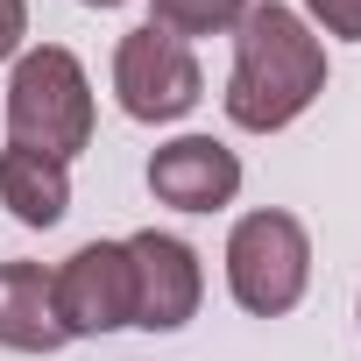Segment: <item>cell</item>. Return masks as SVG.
<instances>
[{
	"mask_svg": "<svg viewBox=\"0 0 361 361\" xmlns=\"http://www.w3.org/2000/svg\"><path fill=\"white\" fill-rule=\"evenodd\" d=\"M326 92V50L298 22V8H248L234 22V78H227V121L248 135L290 128L312 99Z\"/></svg>",
	"mask_w": 361,
	"mask_h": 361,
	"instance_id": "cell-1",
	"label": "cell"
},
{
	"mask_svg": "<svg viewBox=\"0 0 361 361\" xmlns=\"http://www.w3.org/2000/svg\"><path fill=\"white\" fill-rule=\"evenodd\" d=\"M8 135H15V149H36V156H57V163H71L92 142V85H85V64L71 50L43 43L15 64Z\"/></svg>",
	"mask_w": 361,
	"mask_h": 361,
	"instance_id": "cell-2",
	"label": "cell"
},
{
	"mask_svg": "<svg viewBox=\"0 0 361 361\" xmlns=\"http://www.w3.org/2000/svg\"><path fill=\"white\" fill-rule=\"evenodd\" d=\"M305 283H312V241H305V227L290 213L262 206V213L234 220V234H227V290H234L241 312L276 319V312H290L305 298Z\"/></svg>",
	"mask_w": 361,
	"mask_h": 361,
	"instance_id": "cell-3",
	"label": "cell"
},
{
	"mask_svg": "<svg viewBox=\"0 0 361 361\" xmlns=\"http://www.w3.org/2000/svg\"><path fill=\"white\" fill-rule=\"evenodd\" d=\"M114 92H121V114H135V121H177V114L199 106L206 71H199L192 43H177L156 22H142L114 50Z\"/></svg>",
	"mask_w": 361,
	"mask_h": 361,
	"instance_id": "cell-4",
	"label": "cell"
},
{
	"mask_svg": "<svg viewBox=\"0 0 361 361\" xmlns=\"http://www.w3.org/2000/svg\"><path fill=\"white\" fill-rule=\"evenodd\" d=\"M50 283H57V319H64L71 340L135 326V262H128V241H85L64 269H50Z\"/></svg>",
	"mask_w": 361,
	"mask_h": 361,
	"instance_id": "cell-5",
	"label": "cell"
},
{
	"mask_svg": "<svg viewBox=\"0 0 361 361\" xmlns=\"http://www.w3.org/2000/svg\"><path fill=\"white\" fill-rule=\"evenodd\" d=\"M128 262H135V326H149V333H177V326L199 312L206 276H199V255L177 241V234L142 227V234L128 241Z\"/></svg>",
	"mask_w": 361,
	"mask_h": 361,
	"instance_id": "cell-6",
	"label": "cell"
},
{
	"mask_svg": "<svg viewBox=\"0 0 361 361\" xmlns=\"http://www.w3.org/2000/svg\"><path fill=\"white\" fill-rule=\"evenodd\" d=\"M149 192L177 213H220L241 192V156L213 135H177L149 156Z\"/></svg>",
	"mask_w": 361,
	"mask_h": 361,
	"instance_id": "cell-7",
	"label": "cell"
},
{
	"mask_svg": "<svg viewBox=\"0 0 361 361\" xmlns=\"http://www.w3.org/2000/svg\"><path fill=\"white\" fill-rule=\"evenodd\" d=\"M71 333L57 319V283L43 262H0V347L15 354H57Z\"/></svg>",
	"mask_w": 361,
	"mask_h": 361,
	"instance_id": "cell-8",
	"label": "cell"
},
{
	"mask_svg": "<svg viewBox=\"0 0 361 361\" xmlns=\"http://www.w3.org/2000/svg\"><path fill=\"white\" fill-rule=\"evenodd\" d=\"M0 206H8L22 227H57L71 213V170L57 156H36V149H0Z\"/></svg>",
	"mask_w": 361,
	"mask_h": 361,
	"instance_id": "cell-9",
	"label": "cell"
},
{
	"mask_svg": "<svg viewBox=\"0 0 361 361\" xmlns=\"http://www.w3.org/2000/svg\"><path fill=\"white\" fill-rule=\"evenodd\" d=\"M248 8H255V0H156V29L177 36V43H192V36H220V29H234Z\"/></svg>",
	"mask_w": 361,
	"mask_h": 361,
	"instance_id": "cell-10",
	"label": "cell"
},
{
	"mask_svg": "<svg viewBox=\"0 0 361 361\" xmlns=\"http://www.w3.org/2000/svg\"><path fill=\"white\" fill-rule=\"evenodd\" d=\"M305 8H312V22H319L326 36L361 43V0H305Z\"/></svg>",
	"mask_w": 361,
	"mask_h": 361,
	"instance_id": "cell-11",
	"label": "cell"
},
{
	"mask_svg": "<svg viewBox=\"0 0 361 361\" xmlns=\"http://www.w3.org/2000/svg\"><path fill=\"white\" fill-rule=\"evenodd\" d=\"M29 36V0H0V64H8Z\"/></svg>",
	"mask_w": 361,
	"mask_h": 361,
	"instance_id": "cell-12",
	"label": "cell"
},
{
	"mask_svg": "<svg viewBox=\"0 0 361 361\" xmlns=\"http://www.w3.org/2000/svg\"><path fill=\"white\" fill-rule=\"evenodd\" d=\"M85 8H121V0H85Z\"/></svg>",
	"mask_w": 361,
	"mask_h": 361,
	"instance_id": "cell-13",
	"label": "cell"
}]
</instances>
